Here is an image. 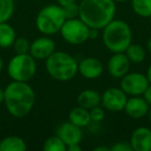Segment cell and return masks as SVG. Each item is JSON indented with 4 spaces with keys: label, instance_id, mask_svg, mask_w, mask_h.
<instances>
[{
    "label": "cell",
    "instance_id": "7c38bea8",
    "mask_svg": "<svg viewBox=\"0 0 151 151\" xmlns=\"http://www.w3.org/2000/svg\"><path fill=\"white\" fill-rule=\"evenodd\" d=\"M56 134L64 142L66 147L73 144H80L83 139L82 128L71 123L70 121L61 123L57 127Z\"/></svg>",
    "mask_w": 151,
    "mask_h": 151
},
{
    "label": "cell",
    "instance_id": "836d02e7",
    "mask_svg": "<svg viewBox=\"0 0 151 151\" xmlns=\"http://www.w3.org/2000/svg\"><path fill=\"white\" fill-rule=\"evenodd\" d=\"M147 50H148V52L151 54V37L148 40V42H147Z\"/></svg>",
    "mask_w": 151,
    "mask_h": 151
},
{
    "label": "cell",
    "instance_id": "30bf717a",
    "mask_svg": "<svg viewBox=\"0 0 151 151\" xmlns=\"http://www.w3.org/2000/svg\"><path fill=\"white\" fill-rule=\"evenodd\" d=\"M56 51L55 42L48 35L42 36L30 44L29 54L35 60H46Z\"/></svg>",
    "mask_w": 151,
    "mask_h": 151
},
{
    "label": "cell",
    "instance_id": "9c48e42d",
    "mask_svg": "<svg viewBox=\"0 0 151 151\" xmlns=\"http://www.w3.org/2000/svg\"><path fill=\"white\" fill-rule=\"evenodd\" d=\"M127 94L121 88L111 87L101 94V106L110 112H121L124 110L127 101Z\"/></svg>",
    "mask_w": 151,
    "mask_h": 151
},
{
    "label": "cell",
    "instance_id": "484cf974",
    "mask_svg": "<svg viewBox=\"0 0 151 151\" xmlns=\"http://www.w3.org/2000/svg\"><path fill=\"white\" fill-rule=\"evenodd\" d=\"M89 112H90L91 121L99 122V123H101V122L103 121L104 118H105V116H106L105 109L101 108V107H99V106L92 108L91 110H89Z\"/></svg>",
    "mask_w": 151,
    "mask_h": 151
},
{
    "label": "cell",
    "instance_id": "7a4b0ae2",
    "mask_svg": "<svg viewBox=\"0 0 151 151\" xmlns=\"http://www.w3.org/2000/svg\"><path fill=\"white\" fill-rule=\"evenodd\" d=\"M116 2L113 0H82L79 4V18L89 28L103 30L115 19Z\"/></svg>",
    "mask_w": 151,
    "mask_h": 151
},
{
    "label": "cell",
    "instance_id": "7402d4cb",
    "mask_svg": "<svg viewBox=\"0 0 151 151\" xmlns=\"http://www.w3.org/2000/svg\"><path fill=\"white\" fill-rule=\"evenodd\" d=\"M42 149L45 151H66L67 147L58 136L49 137L44 143Z\"/></svg>",
    "mask_w": 151,
    "mask_h": 151
},
{
    "label": "cell",
    "instance_id": "9a60e30c",
    "mask_svg": "<svg viewBox=\"0 0 151 151\" xmlns=\"http://www.w3.org/2000/svg\"><path fill=\"white\" fill-rule=\"evenodd\" d=\"M149 108L150 106L146 101V99L142 95H140V96H132L130 99H128L124 111L130 118L140 119L147 115Z\"/></svg>",
    "mask_w": 151,
    "mask_h": 151
},
{
    "label": "cell",
    "instance_id": "4316f807",
    "mask_svg": "<svg viewBox=\"0 0 151 151\" xmlns=\"http://www.w3.org/2000/svg\"><path fill=\"white\" fill-rule=\"evenodd\" d=\"M111 151H132L129 142H118L111 147Z\"/></svg>",
    "mask_w": 151,
    "mask_h": 151
},
{
    "label": "cell",
    "instance_id": "cb8c5ba5",
    "mask_svg": "<svg viewBox=\"0 0 151 151\" xmlns=\"http://www.w3.org/2000/svg\"><path fill=\"white\" fill-rule=\"evenodd\" d=\"M30 44H31V42L26 37H23V36L17 37L13 45L16 54H26V53H29Z\"/></svg>",
    "mask_w": 151,
    "mask_h": 151
},
{
    "label": "cell",
    "instance_id": "8fae6325",
    "mask_svg": "<svg viewBox=\"0 0 151 151\" xmlns=\"http://www.w3.org/2000/svg\"><path fill=\"white\" fill-rule=\"evenodd\" d=\"M108 71L114 79H121L129 71L130 61L125 53H113L108 61Z\"/></svg>",
    "mask_w": 151,
    "mask_h": 151
},
{
    "label": "cell",
    "instance_id": "83f0119b",
    "mask_svg": "<svg viewBox=\"0 0 151 151\" xmlns=\"http://www.w3.org/2000/svg\"><path fill=\"white\" fill-rule=\"evenodd\" d=\"M143 97L146 99V101L149 104V106H151V84L148 85L145 92L143 93Z\"/></svg>",
    "mask_w": 151,
    "mask_h": 151
},
{
    "label": "cell",
    "instance_id": "e575fe53",
    "mask_svg": "<svg viewBox=\"0 0 151 151\" xmlns=\"http://www.w3.org/2000/svg\"><path fill=\"white\" fill-rule=\"evenodd\" d=\"M3 66H4V61H3V58L0 56V71L3 69Z\"/></svg>",
    "mask_w": 151,
    "mask_h": 151
},
{
    "label": "cell",
    "instance_id": "f1b7e54d",
    "mask_svg": "<svg viewBox=\"0 0 151 151\" xmlns=\"http://www.w3.org/2000/svg\"><path fill=\"white\" fill-rule=\"evenodd\" d=\"M67 150L68 151H81L82 147L80 146V144H73L67 146Z\"/></svg>",
    "mask_w": 151,
    "mask_h": 151
},
{
    "label": "cell",
    "instance_id": "5b68a950",
    "mask_svg": "<svg viewBox=\"0 0 151 151\" xmlns=\"http://www.w3.org/2000/svg\"><path fill=\"white\" fill-rule=\"evenodd\" d=\"M65 20L66 18L62 6L59 4H50L38 12L35 25L40 33L49 36L60 32Z\"/></svg>",
    "mask_w": 151,
    "mask_h": 151
},
{
    "label": "cell",
    "instance_id": "8992f818",
    "mask_svg": "<svg viewBox=\"0 0 151 151\" xmlns=\"http://www.w3.org/2000/svg\"><path fill=\"white\" fill-rule=\"evenodd\" d=\"M36 60L29 54H16L7 64V73L13 81L29 82L36 73Z\"/></svg>",
    "mask_w": 151,
    "mask_h": 151
},
{
    "label": "cell",
    "instance_id": "5bb4252c",
    "mask_svg": "<svg viewBox=\"0 0 151 151\" xmlns=\"http://www.w3.org/2000/svg\"><path fill=\"white\" fill-rule=\"evenodd\" d=\"M129 143L134 151H151V129L141 126L132 132Z\"/></svg>",
    "mask_w": 151,
    "mask_h": 151
},
{
    "label": "cell",
    "instance_id": "f546056e",
    "mask_svg": "<svg viewBox=\"0 0 151 151\" xmlns=\"http://www.w3.org/2000/svg\"><path fill=\"white\" fill-rule=\"evenodd\" d=\"M57 4H59L60 6H65L67 4H70V3L76 2V0H56Z\"/></svg>",
    "mask_w": 151,
    "mask_h": 151
},
{
    "label": "cell",
    "instance_id": "d4e9b609",
    "mask_svg": "<svg viewBox=\"0 0 151 151\" xmlns=\"http://www.w3.org/2000/svg\"><path fill=\"white\" fill-rule=\"evenodd\" d=\"M63 12L66 19H73V18H79V4L76 2L67 4L65 6H62Z\"/></svg>",
    "mask_w": 151,
    "mask_h": 151
},
{
    "label": "cell",
    "instance_id": "1f68e13d",
    "mask_svg": "<svg viewBox=\"0 0 151 151\" xmlns=\"http://www.w3.org/2000/svg\"><path fill=\"white\" fill-rule=\"evenodd\" d=\"M3 101H4V89L0 87V105L3 104Z\"/></svg>",
    "mask_w": 151,
    "mask_h": 151
},
{
    "label": "cell",
    "instance_id": "d6a6232c",
    "mask_svg": "<svg viewBox=\"0 0 151 151\" xmlns=\"http://www.w3.org/2000/svg\"><path fill=\"white\" fill-rule=\"evenodd\" d=\"M146 76H147V79H148V81H149V84H151V63H150V65H149L148 69H147Z\"/></svg>",
    "mask_w": 151,
    "mask_h": 151
},
{
    "label": "cell",
    "instance_id": "44dd1931",
    "mask_svg": "<svg viewBox=\"0 0 151 151\" xmlns=\"http://www.w3.org/2000/svg\"><path fill=\"white\" fill-rule=\"evenodd\" d=\"M132 7L140 17H151V0H132Z\"/></svg>",
    "mask_w": 151,
    "mask_h": 151
},
{
    "label": "cell",
    "instance_id": "ffe728a7",
    "mask_svg": "<svg viewBox=\"0 0 151 151\" xmlns=\"http://www.w3.org/2000/svg\"><path fill=\"white\" fill-rule=\"evenodd\" d=\"M125 55L129 59L130 63H142L146 58V50L141 45L130 44L128 48L125 50Z\"/></svg>",
    "mask_w": 151,
    "mask_h": 151
},
{
    "label": "cell",
    "instance_id": "e0dca14e",
    "mask_svg": "<svg viewBox=\"0 0 151 151\" xmlns=\"http://www.w3.org/2000/svg\"><path fill=\"white\" fill-rule=\"evenodd\" d=\"M68 119L71 123L76 124L79 127H87L91 122L90 112L89 110L79 106L70 110L68 114Z\"/></svg>",
    "mask_w": 151,
    "mask_h": 151
},
{
    "label": "cell",
    "instance_id": "d6986e66",
    "mask_svg": "<svg viewBox=\"0 0 151 151\" xmlns=\"http://www.w3.org/2000/svg\"><path fill=\"white\" fill-rule=\"evenodd\" d=\"M17 38V34L14 27L7 22L0 23V48L6 49L13 47Z\"/></svg>",
    "mask_w": 151,
    "mask_h": 151
},
{
    "label": "cell",
    "instance_id": "277c9868",
    "mask_svg": "<svg viewBox=\"0 0 151 151\" xmlns=\"http://www.w3.org/2000/svg\"><path fill=\"white\" fill-rule=\"evenodd\" d=\"M46 70L54 80L67 82L78 73V61L63 51H55L46 59Z\"/></svg>",
    "mask_w": 151,
    "mask_h": 151
},
{
    "label": "cell",
    "instance_id": "6da1fadb",
    "mask_svg": "<svg viewBox=\"0 0 151 151\" xmlns=\"http://www.w3.org/2000/svg\"><path fill=\"white\" fill-rule=\"evenodd\" d=\"M7 112L16 118H23L32 111L35 92L28 82L13 81L4 88V101Z\"/></svg>",
    "mask_w": 151,
    "mask_h": 151
},
{
    "label": "cell",
    "instance_id": "603a6c76",
    "mask_svg": "<svg viewBox=\"0 0 151 151\" xmlns=\"http://www.w3.org/2000/svg\"><path fill=\"white\" fill-rule=\"evenodd\" d=\"M15 12L14 0H0V23L7 22Z\"/></svg>",
    "mask_w": 151,
    "mask_h": 151
},
{
    "label": "cell",
    "instance_id": "ac0fdd59",
    "mask_svg": "<svg viewBox=\"0 0 151 151\" xmlns=\"http://www.w3.org/2000/svg\"><path fill=\"white\" fill-rule=\"evenodd\" d=\"M26 142L18 136H9L0 140V151H25Z\"/></svg>",
    "mask_w": 151,
    "mask_h": 151
},
{
    "label": "cell",
    "instance_id": "d590c367",
    "mask_svg": "<svg viewBox=\"0 0 151 151\" xmlns=\"http://www.w3.org/2000/svg\"><path fill=\"white\" fill-rule=\"evenodd\" d=\"M147 116H148L149 122L151 123V108H149V111H148V113H147Z\"/></svg>",
    "mask_w": 151,
    "mask_h": 151
},
{
    "label": "cell",
    "instance_id": "3957f363",
    "mask_svg": "<svg viewBox=\"0 0 151 151\" xmlns=\"http://www.w3.org/2000/svg\"><path fill=\"white\" fill-rule=\"evenodd\" d=\"M103 42L112 53H123L132 42V30L126 22L114 19L103 29Z\"/></svg>",
    "mask_w": 151,
    "mask_h": 151
},
{
    "label": "cell",
    "instance_id": "52a82bcc",
    "mask_svg": "<svg viewBox=\"0 0 151 151\" xmlns=\"http://www.w3.org/2000/svg\"><path fill=\"white\" fill-rule=\"evenodd\" d=\"M90 28L80 18L66 19L60 29L62 38L69 45L80 46L89 40Z\"/></svg>",
    "mask_w": 151,
    "mask_h": 151
},
{
    "label": "cell",
    "instance_id": "2e32d148",
    "mask_svg": "<svg viewBox=\"0 0 151 151\" xmlns=\"http://www.w3.org/2000/svg\"><path fill=\"white\" fill-rule=\"evenodd\" d=\"M77 101L79 106L87 110H91L92 108L101 105V94L94 89H85L79 93Z\"/></svg>",
    "mask_w": 151,
    "mask_h": 151
},
{
    "label": "cell",
    "instance_id": "4fadbf2b",
    "mask_svg": "<svg viewBox=\"0 0 151 151\" xmlns=\"http://www.w3.org/2000/svg\"><path fill=\"white\" fill-rule=\"evenodd\" d=\"M104 71V65L99 58L86 57L78 62V73L88 80L99 78Z\"/></svg>",
    "mask_w": 151,
    "mask_h": 151
},
{
    "label": "cell",
    "instance_id": "ba28073f",
    "mask_svg": "<svg viewBox=\"0 0 151 151\" xmlns=\"http://www.w3.org/2000/svg\"><path fill=\"white\" fill-rule=\"evenodd\" d=\"M148 85L147 76L142 73H127L120 79V88L129 96L143 95Z\"/></svg>",
    "mask_w": 151,
    "mask_h": 151
},
{
    "label": "cell",
    "instance_id": "8d00e7d4",
    "mask_svg": "<svg viewBox=\"0 0 151 151\" xmlns=\"http://www.w3.org/2000/svg\"><path fill=\"white\" fill-rule=\"evenodd\" d=\"M114 2H125V1H127V0H113Z\"/></svg>",
    "mask_w": 151,
    "mask_h": 151
},
{
    "label": "cell",
    "instance_id": "4dcf8cb0",
    "mask_svg": "<svg viewBox=\"0 0 151 151\" xmlns=\"http://www.w3.org/2000/svg\"><path fill=\"white\" fill-rule=\"evenodd\" d=\"M93 150L94 151H111V148L107 146H96Z\"/></svg>",
    "mask_w": 151,
    "mask_h": 151
}]
</instances>
